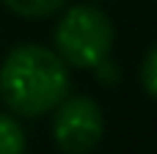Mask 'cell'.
<instances>
[{
	"instance_id": "52a82bcc",
	"label": "cell",
	"mask_w": 157,
	"mask_h": 154,
	"mask_svg": "<svg viewBox=\"0 0 157 154\" xmlns=\"http://www.w3.org/2000/svg\"><path fill=\"white\" fill-rule=\"evenodd\" d=\"M91 72L97 74V80H99L102 85H116V83H119V66L110 61V55H108L105 61H99Z\"/></svg>"
},
{
	"instance_id": "277c9868",
	"label": "cell",
	"mask_w": 157,
	"mask_h": 154,
	"mask_svg": "<svg viewBox=\"0 0 157 154\" xmlns=\"http://www.w3.org/2000/svg\"><path fill=\"white\" fill-rule=\"evenodd\" d=\"M3 6L25 19H47L58 14L66 6V0H3Z\"/></svg>"
},
{
	"instance_id": "7a4b0ae2",
	"label": "cell",
	"mask_w": 157,
	"mask_h": 154,
	"mask_svg": "<svg viewBox=\"0 0 157 154\" xmlns=\"http://www.w3.org/2000/svg\"><path fill=\"white\" fill-rule=\"evenodd\" d=\"M113 22L91 3L72 6L55 25L52 41L61 61L72 69H94L113 50Z\"/></svg>"
},
{
	"instance_id": "6da1fadb",
	"label": "cell",
	"mask_w": 157,
	"mask_h": 154,
	"mask_svg": "<svg viewBox=\"0 0 157 154\" xmlns=\"http://www.w3.org/2000/svg\"><path fill=\"white\" fill-rule=\"evenodd\" d=\"M69 66L55 50L41 44H17L0 63V99L22 118L55 110L69 96Z\"/></svg>"
},
{
	"instance_id": "5b68a950",
	"label": "cell",
	"mask_w": 157,
	"mask_h": 154,
	"mask_svg": "<svg viewBox=\"0 0 157 154\" xmlns=\"http://www.w3.org/2000/svg\"><path fill=\"white\" fill-rule=\"evenodd\" d=\"M0 154H25V132L8 113H0Z\"/></svg>"
},
{
	"instance_id": "8992f818",
	"label": "cell",
	"mask_w": 157,
	"mask_h": 154,
	"mask_svg": "<svg viewBox=\"0 0 157 154\" xmlns=\"http://www.w3.org/2000/svg\"><path fill=\"white\" fill-rule=\"evenodd\" d=\"M141 85L152 99H157V44L146 52V58L141 63Z\"/></svg>"
},
{
	"instance_id": "3957f363",
	"label": "cell",
	"mask_w": 157,
	"mask_h": 154,
	"mask_svg": "<svg viewBox=\"0 0 157 154\" xmlns=\"http://www.w3.org/2000/svg\"><path fill=\"white\" fill-rule=\"evenodd\" d=\"M105 132V118L91 96H66L52 116V141L63 154H88Z\"/></svg>"
}]
</instances>
